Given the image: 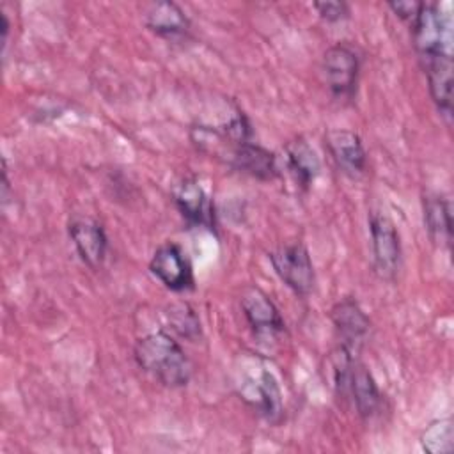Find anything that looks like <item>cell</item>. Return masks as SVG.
Wrapping results in <instances>:
<instances>
[{
	"label": "cell",
	"mask_w": 454,
	"mask_h": 454,
	"mask_svg": "<svg viewBox=\"0 0 454 454\" xmlns=\"http://www.w3.org/2000/svg\"><path fill=\"white\" fill-rule=\"evenodd\" d=\"M424 223L429 238L440 247L449 248L452 241V215L450 202L440 193L424 197Z\"/></svg>",
	"instance_id": "ac0fdd59"
},
{
	"label": "cell",
	"mask_w": 454,
	"mask_h": 454,
	"mask_svg": "<svg viewBox=\"0 0 454 454\" xmlns=\"http://www.w3.org/2000/svg\"><path fill=\"white\" fill-rule=\"evenodd\" d=\"M151 273L170 291H188L193 287V270L186 252L172 241L156 248L149 262Z\"/></svg>",
	"instance_id": "52a82bcc"
},
{
	"label": "cell",
	"mask_w": 454,
	"mask_h": 454,
	"mask_svg": "<svg viewBox=\"0 0 454 454\" xmlns=\"http://www.w3.org/2000/svg\"><path fill=\"white\" fill-rule=\"evenodd\" d=\"M332 321L340 337V348H344L349 355L356 356L364 340L367 339L371 321L365 312L360 309L356 300L342 298L332 309Z\"/></svg>",
	"instance_id": "30bf717a"
},
{
	"label": "cell",
	"mask_w": 454,
	"mask_h": 454,
	"mask_svg": "<svg viewBox=\"0 0 454 454\" xmlns=\"http://www.w3.org/2000/svg\"><path fill=\"white\" fill-rule=\"evenodd\" d=\"M238 395L264 420L278 424L282 420V392L273 372L261 360H245L236 369L234 378Z\"/></svg>",
	"instance_id": "7a4b0ae2"
},
{
	"label": "cell",
	"mask_w": 454,
	"mask_h": 454,
	"mask_svg": "<svg viewBox=\"0 0 454 454\" xmlns=\"http://www.w3.org/2000/svg\"><path fill=\"white\" fill-rule=\"evenodd\" d=\"M67 231L80 259L89 268H99L105 262L108 247L103 225L89 216H74L69 222Z\"/></svg>",
	"instance_id": "8fae6325"
},
{
	"label": "cell",
	"mask_w": 454,
	"mask_h": 454,
	"mask_svg": "<svg viewBox=\"0 0 454 454\" xmlns=\"http://www.w3.org/2000/svg\"><path fill=\"white\" fill-rule=\"evenodd\" d=\"M232 168L248 174L261 181H270L278 176V163L275 153L264 149L252 140L239 144L227 161Z\"/></svg>",
	"instance_id": "4fadbf2b"
},
{
	"label": "cell",
	"mask_w": 454,
	"mask_h": 454,
	"mask_svg": "<svg viewBox=\"0 0 454 454\" xmlns=\"http://www.w3.org/2000/svg\"><path fill=\"white\" fill-rule=\"evenodd\" d=\"M328 153L335 165L348 176L356 177L365 172L367 154L360 137L349 129H330L325 137Z\"/></svg>",
	"instance_id": "7c38bea8"
},
{
	"label": "cell",
	"mask_w": 454,
	"mask_h": 454,
	"mask_svg": "<svg viewBox=\"0 0 454 454\" xmlns=\"http://www.w3.org/2000/svg\"><path fill=\"white\" fill-rule=\"evenodd\" d=\"M312 7L325 21L330 23L346 20L349 16V5L346 2H316Z\"/></svg>",
	"instance_id": "44dd1931"
},
{
	"label": "cell",
	"mask_w": 454,
	"mask_h": 454,
	"mask_svg": "<svg viewBox=\"0 0 454 454\" xmlns=\"http://www.w3.org/2000/svg\"><path fill=\"white\" fill-rule=\"evenodd\" d=\"M369 232H371L374 270L381 278L392 280L401 268V257H403L397 227L387 215L371 213Z\"/></svg>",
	"instance_id": "5b68a950"
},
{
	"label": "cell",
	"mask_w": 454,
	"mask_h": 454,
	"mask_svg": "<svg viewBox=\"0 0 454 454\" xmlns=\"http://www.w3.org/2000/svg\"><path fill=\"white\" fill-rule=\"evenodd\" d=\"M344 397L353 399L358 415L364 419L372 417L381 406V394H380V388H378L372 374L356 358L353 360L351 369H349Z\"/></svg>",
	"instance_id": "5bb4252c"
},
{
	"label": "cell",
	"mask_w": 454,
	"mask_h": 454,
	"mask_svg": "<svg viewBox=\"0 0 454 454\" xmlns=\"http://www.w3.org/2000/svg\"><path fill=\"white\" fill-rule=\"evenodd\" d=\"M170 323H172V328L186 337V339H197L200 335V323H199V317L197 314L193 312V309L186 303H179V305H174L170 307Z\"/></svg>",
	"instance_id": "ffe728a7"
},
{
	"label": "cell",
	"mask_w": 454,
	"mask_h": 454,
	"mask_svg": "<svg viewBox=\"0 0 454 454\" xmlns=\"http://www.w3.org/2000/svg\"><path fill=\"white\" fill-rule=\"evenodd\" d=\"M325 83L333 98L348 101L356 92L360 74V57L348 43L330 46L321 62Z\"/></svg>",
	"instance_id": "277c9868"
},
{
	"label": "cell",
	"mask_w": 454,
	"mask_h": 454,
	"mask_svg": "<svg viewBox=\"0 0 454 454\" xmlns=\"http://www.w3.org/2000/svg\"><path fill=\"white\" fill-rule=\"evenodd\" d=\"M422 447L429 454H447L454 449V429L450 419L434 420L422 433Z\"/></svg>",
	"instance_id": "d6986e66"
},
{
	"label": "cell",
	"mask_w": 454,
	"mask_h": 454,
	"mask_svg": "<svg viewBox=\"0 0 454 454\" xmlns=\"http://www.w3.org/2000/svg\"><path fill=\"white\" fill-rule=\"evenodd\" d=\"M142 16L145 27L161 37H181L190 28V20L184 11L177 4L168 0L147 4Z\"/></svg>",
	"instance_id": "9a60e30c"
},
{
	"label": "cell",
	"mask_w": 454,
	"mask_h": 454,
	"mask_svg": "<svg viewBox=\"0 0 454 454\" xmlns=\"http://www.w3.org/2000/svg\"><path fill=\"white\" fill-rule=\"evenodd\" d=\"M410 27L420 64L450 57V20L447 14H442L438 4L422 2Z\"/></svg>",
	"instance_id": "3957f363"
},
{
	"label": "cell",
	"mask_w": 454,
	"mask_h": 454,
	"mask_svg": "<svg viewBox=\"0 0 454 454\" xmlns=\"http://www.w3.org/2000/svg\"><path fill=\"white\" fill-rule=\"evenodd\" d=\"M427 74L429 94L438 112L450 122L452 117V57H442L422 64Z\"/></svg>",
	"instance_id": "e0dca14e"
},
{
	"label": "cell",
	"mask_w": 454,
	"mask_h": 454,
	"mask_svg": "<svg viewBox=\"0 0 454 454\" xmlns=\"http://www.w3.org/2000/svg\"><path fill=\"white\" fill-rule=\"evenodd\" d=\"M137 365L165 387L188 385L193 365L181 344L165 332H151L140 337L133 348Z\"/></svg>",
	"instance_id": "6da1fadb"
},
{
	"label": "cell",
	"mask_w": 454,
	"mask_h": 454,
	"mask_svg": "<svg viewBox=\"0 0 454 454\" xmlns=\"http://www.w3.org/2000/svg\"><path fill=\"white\" fill-rule=\"evenodd\" d=\"M0 18H2V50L5 51L7 35H9V20H7V14H5V12H0Z\"/></svg>",
	"instance_id": "603a6c76"
},
{
	"label": "cell",
	"mask_w": 454,
	"mask_h": 454,
	"mask_svg": "<svg viewBox=\"0 0 454 454\" xmlns=\"http://www.w3.org/2000/svg\"><path fill=\"white\" fill-rule=\"evenodd\" d=\"M243 316L255 335L259 337H275L286 330V323L270 300V296L259 287H245L239 298Z\"/></svg>",
	"instance_id": "ba28073f"
},
{
	"label": "cell",
	"mask_w": 454,
	"mask_h": 454,
	"mask_svg": "<svg viewBox=\"0 0 454 454\" xmlns=\"http://www.w3.org/2000/svg\"><path fill=\"white\" fill-rule=\"evenodd\" d=\"M284 165L301 190H309L321 170V161L310 144L298 137L284 147Z\"/></svg>",
	"instance_id": "2e32d148"
},
{
	"label": "cell",
	"mask_w": 454,
	"mask_h": 454,
	"mask_svg": "<svg viewBox=\"0 0 454 454\" xmlns=\"http://www.w3.org/2000/svg\"><path fill=\"white\" fill-rule=\"evenodd\" d=\"M422 2H415V0H399V2H388V7L394 11V14H397L401 20L408 21L410 25L413 23V20L417 18L419 11H420Z\"/></svg>",
	"instance_id": "7402d4cb"
},
{
	"label": "cell",
	"mask_w": 454,
	"mask_h": 454,
	"mask_svg": "<svg viewBox=\"0 0 454 454\" xmlns=\"http://www.w3.org/2000/svg\"><path fill=\"white\" fill-rule=\"evenodd\" d=\"M271 266L278 278L298 296H307L314 287V266L301 243L278 247L270 254Z\"/></svg>",
	"instance_id": "8992f818"
},
{
	"label": "cell",
	"mask_w": 454,
	"mask_h": 454,
	"mask_svg": "<svg viewBox=\"0 0 454 454\" xmlns=\"http://www.w3.org/2000/svg\"><path fill=\"white\" fill-rule=\"evenodd\" d=\"M174 202L181 216L193 227L215 229V206L195 177L181 179L174 192Z\"/></svg>",
	"instance_id": "9c48e42d"
}]
</instances>
